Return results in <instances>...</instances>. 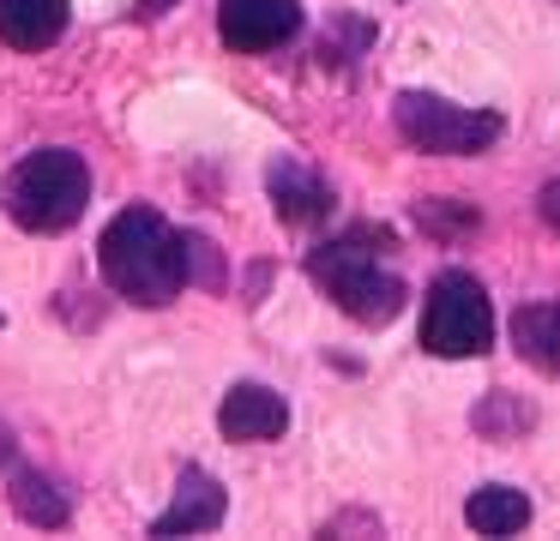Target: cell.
<instances>
[{"mask_svg":"<svg viewBox=\"0 0 560 541\" xmlns=\"http://www.w3.org/2000/svg\"><path fill=\"white\" fill-rule=\"evenodd\" d=\"M97 264L109 277V289L133 307H170L187 289V259L182 235L163 223L151 204H127L97 240Z\"/></svg>","mask_w":560,"mask_h":541,"instance_id":"6da1fadb","label":"cell"},{"mask_svg":"<svg viewBox=\"0 0 560 541\" xmlns=\"http://www.w3.org/2000/svg\"><path fill=\"white\" fill-rule=\"evenodd\" d=\"M386 252V228H350L338 240H319L307 252V277L331 295V307H343L355 325H392L404 313V277L380 264Z\"/></svg>","mask_w":560,"mask_h":541,"instance_id":"7a4b0ae2","label":"cell"},{"mask_svg":"<svg viewBox=\"0 0 560 541\" xmlns=\"http://www.w3.org/2000/svg\"><path fill=\"white\" fill-rule=\"evenodd\" d=\"M0 204H7V216H13L19 228H31V235H61V228H73L91 204L85 156L61 151V144L31 151L25 163H13V175L0 187Z\"/></svg>","mask_w":560,"mask_h":541,"instance_id":"3957f363","label":"cell"},{"mask_svg":"<svg viewBox=\"0 0 560 541\" xmlns=\"http://www.w3.org/2000/svg\"><path fill=\"white\" fill-rule=\"evenodd\" d=\"M422 349L440 361H470L494 349V301L470 271H440L422 307Z\"/></svg>","mask_w":560,"mask_h":541,"instance_id":"277c9868","label":"cell"},{"mask_svg":"<svg viewBox=\"0 0 560 541\" xmlns=\"http://www.w3.org/2000/svg\"><path fill=\"white\" fill-rule=\"evenodd\" d=\"M392 127L422 156H476L500 139V115L446 103V96H428V91H404L392 103Z\"/></svg>","mask_w":560,"mask_h":541,"instance_id":"5b68a950","label":"cell"},{"mask_svg":"<svg viewBox=\"0 0 560 541\" xmlns=\"http://www.w3.org/2000/svg\"><path fill=\"white\" fill-rule=\"evenodd\" d=\"M218 36L235 55H271L302 36V7L295 0H218Z\"/></svg>","mask_w":560,"mask_h":541,"instance_id":"8992f818","label":"cell"},{"mask_svg":"<svg viewBox=\"0 0 560 541\" xmlns=\"http://www.w3.org/2000/svg\"><path fill=\"white\" fill-rule=\"evenodd\" d=\"M218 427L223 439H242V445H266L290 427V403H283L271 385H230V397L218 403Z\"/></svg>","mask_w":560,"mask_h":541,"instance_id":"52a82bcc","label":"cell"},{"mask_svg":"<svg viewBox=\"0 0 560 541\" xmlns=\"http://www.w3.org/2000/svg\"><path fill=\"white\" fill-rule=\"evenodd\" d=\"M230 499H223V481L206 475V469H182V487H175L170 511L151 524V536H206V529L223 524Z\"/></svg>","mask_w":560,"mask_h":541,"instance_id":"ba28073f","label":"cell"},{"mask_svg":"<svg viewBox=\"0 0 560 541\" xmlns=\"http://www.w3.org/2000/svg\"><path fill=\"white\" fill-rule=\"evenodd\" d=\"M266 187H271V204H278V216L283 223H326L331 216V204H338V192L326 187V180L314 175V168H302V163H271V175H266Z\"/></svg>","mask_w":560,"mask_h":541,"instance_id":"9c48e42d","label":"cell"},{"mask_svg":"<svg viewBox=\"0 0 560 541\" xmlns=\"http://www.w3.org/2000/svg\"><path fill=\"white\" fill-rule=\"evenodd\" d=\"M67 36V0H0V43L43 55Z\"/></svg>","mask_w":560,"mask_h":541,"instance_id":"30bf717a","label":"cell"},{"mask_svg":"<svg viewBox=\"0 0 560 541\" xmlns=\"http://www.w3.org/2000/svg\"><path fill=\"white\" fill-rule=\"evenodd\" d=\"M512 343L530 367L560 373V301H530L512 313Z\"/></svg>","mask_w":560,"mask_h":541,"instance_id":"8fae6325","label":"cell"},{"mask_svg":"<svg viewBox=\"0 0 560 541\" xmlns=\"http://www.w3.org/2000/svg\"><path fill=\"white\" fill-rule=\"evenodd\" d=\"M464 524L476 529V536H518L524 524H530V499H524L518 487H476L470 499H464Z\"/></svg>","mask_w":560,"mask_h":541,"instance_id":"7c38bea8","label":"cell"},{"mask_svg":"<svg viewBox=\"0 0 560 541\" xmlns=\"http://www.w3.org/2000/svg\"><path fill=\"white\" fill-rule=\"evenodd\" d=\"M7 499H13V511L25 517V524H37V529H61L67 517H73V499L61 493V481L37 475V469H19L13 487H7Z\"/></svg>","mask_w":560,"mask_h":541,"instance_id":"4fadbf2b","label":"cell"},{"mask_svg":"<svg viewBox=\"0 0 560 541\" xmlns=\"http://www.w3.org/2000/svg\"><path fill=\"white\" fill-rule=\"evenodd\" d=\"M476 427L494 433V439H518V433L530 427V403H512L506 391H494L482 409H476Z\"/></svg>","mask_w":560,"mask_h":541,"instance_id":"5bb4252c","label":"cell"},{"mask_svg":"<svg viewBox=\"0 0 560 541\" xmlns=\"http://www.w3.org/2000/svg\"><path fill=\"white\" fill-rule=\"evenodd\" d=\"M182 259H187V283L223 289V252L211 235H182Z\"/></svg>","mask_w":560,"mask_h":541,"instance_id":"9a60e30c","label":"cell"},{"mask_svg":"<svg viewBox=\"0 0 560 541\" xmlns=\"http://www.w3.org/2000/svg\"><path fill=\"white\" fill-rule=\"evenodd\" d=\"M416 223L434 228V235H470V228L482 223V216H476V211H440V204L428 199V204H416Z\"/></svg>","mask_w":560,"mask_h":541,"instance_id":"2e32d148","label":"cell"},{"mask_svg":"<svg viewBox=\"0 0 560 541\" xmlns=\"http://www.w3.org/2000/svg\"><path fill=\"white\" fill-rule=\"evenodd\" d=\"M536 211H542V223H548V228H555V235H560V175H555V180H548V187H542V199H536Z\"/></svg>","mask_w":560,"mask_h":541,"instance_id":"e0dca14e","label":"cell"},{"mask_svg":"<svg viewBox=\"0 0 560 541\" xmlns=\"http://www.w3.org/2000/svg\"><path fill=\"white\" fill-rule=\"evenodd\" d=\"M170 7H175V0H139V7H133V19H163Z\"/></svg>","mask_w":560,"mask_h":541,"instance_id":"ac0fdd59","label":"cell"},{"mask_svg":"<svg viewBox=\"0 0 560 541\" xmlns=\"http://www.w3.org/2000/svg\"><path fill=\"white\" fill-rule=\"evenodd\" d=\"M7 457H13V427L0 421V463H7Z\"/></svg>","mask_w":560,"mask_h":541,"instance_id":"d6986e66","label":"cell"}]
</instances>
